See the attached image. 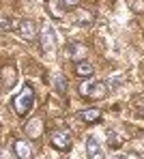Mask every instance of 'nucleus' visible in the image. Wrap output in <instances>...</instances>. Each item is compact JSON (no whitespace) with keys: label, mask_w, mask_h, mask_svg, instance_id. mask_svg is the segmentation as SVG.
I'll list each match as a JSON object with an SVG mask.
<instances>
[{"label":"nucleus","mask_w":144,"mask_h":159,"mask_svg":"<svg viewBox=\"0 0 144 159\" xmlns=\"http://www.w3.org/2000/svg\"><path fill=\"white\" fill-rule=\"evenodd\" d=\"M86 56V45H82V43H78V41H69L67 43V58L69 60H82Z\"/></svg>","instance_id":"obj_5"},{"label":"nucleus","mask_w":144,"mask_h":159,"mask_svg":"<svg viewBox=\"0 0 144 159\" xmlns=\"http://www.w3.org/2000/svg\"><path fill=\"white\" fill-rule=\"evenodd\" d=\"M41 43H43V52L45 54H54V48H56V30H54V26H52L50 22L43 26Z\"/></svg>","instance_id":"obj_3"},{"label":"nucleus","mask_w":144,"mask_h":159,"mask_svg":"<svg viewBox=\"0 0 144 159\" xmlns=\"http://www.w3.org/2000/svg\"><path fill=\"white\" fill-rule=\"evenodd\" d=\"M84 151H86V157L88 159H101L103 148H101V142H99L97 135H88V138H86V142H84Z\"/></svg>","instance_id":"obj_4"},{"label":"nucleus","mask_w":144,"mask_h":159,"mask_svg":"<svg viewBox=\"0 0 144 159\" xmlns=\"http://www.w3.org/2000/svg\"><path fill=\"white\" fill-rule=\"evenodd\" d=\"M140 114H144V106H142V107H140Z\"/></svg>","instance_id":"obj_18"},{"label":"nucleus","mask_w":144,"mask_h":159,"mask_svg":"<svg viewBox=\"0 0 144 159\" xmlns=\"http://www.w3.org/2000/svg\"><path fill=\"white\" fill-rule=\"evenodd\" d=\"M20 34L24 41H34L37 39V24L32 20H22L20 22Z\"/></svg>","instance_id":"obj_6"},{"label":"nucleus","mask_w":144,"mask_h":159,"mask_svg":"<svg viewBox=\"0 0 144 159\" xmlns=\"http://www.w3.org/2000/svg\"><path fill=\"white\" fill-rule=\"evenodd\" d=\"M9 28H11L9 17H0V30H9Z\"/></svg>","instance_id":"obj_13"},{"label":"nucleus","mask_w":144,"mask_h":159,"mask_svg":"<svg viewBox=\"0 0 144 159\" xmlns=\"http://www.w3.org/2000/svg\"><path fill=\"white\" fill-rule=\"evenodd\" d=\"M131 9H133V11H144V2L142 0H136V2L131 4Z\"/></svg>","instance_id":"obj_15"},{"label":"nucleus","mask_w":144,"mask_h":159,"mask_svg":"<svg viewBox=\"0 0 144 159\" xmlns=\"http://www.w3.org/2000/svg\"><path fill=\"white\" fill-rule=\"evenodd\" d=\"M32 103H34L32 88H30V86H24L22 93L13 99V110L17 112V116H24V114H28V110L32 107Z\"/></svg>","instance_id":"obj_1"},{"label":"nucleus","mask_w":144,"mask_h":159,"mask_svg":"<svg viewBox=\"0 0 144 159\" xmlns=\"http://www.w3.org/2000/svg\"><path fill=\"white\" fill-rule=\"evenodd\" d=\"M80 95L90 99H103L108 95V82H82L80 84Z\"/></svg>","instance_id":"obj_2"},{"label":"nucleus","mask_w":144,"mask_h":159,"mask_svg":"<svg viewBox=\"0 0 144 159\" xmlns=\"http://www.w3.org/2000/svg\"><path fill=\"white\" fill-rule=\"evenodd\" d=\"M52 146L60 148V151H67L71 146V135L67 131H54L52 133Z\"/></svg>","instance_id":"obj_7"},{"label":"nucleus","mask_w":144,"mask_h":159,"mask_svg":"<svg viewBox=\"0 0 144 159\" xmlns=\"http://www.w3.org/2000/svg\"><path fill=\"white\" fill-rule=\"evenodd\" d=\"M123 159H142V157H140V155H133V153H129V155H125Z\"/></svg>","instance_id":"obj_17"},{"label":"nucleus","mask_w":144,"mask_h":159,"mask_svg":"<svg viewBox=\"0 0 144 159\" xmlns=\"http://www.w3.org/2000/svg\"><path fill=\"white\" fill-rule=\"evenodd\" d=\"M92 73H95V69H92V65H90V62L80 60V62L75 65V75H80V78H90Z\"/></svg>","instance_id":"obj_10"},{"label":"nucleus","mask_w":144,"mask_h":159,"mask_svg":"<svg viewBox=\"0 0 144 159\" xmlns=\"http://www.w3.org/2000/svg\"><path fill=\"white\" fill-rule=\"evenodd\" d=\"M13 148H15L17 159H32V148H30V144L26 142V140H17Z\"/></svg>","instance_id":"obj_9"},{"label":"nucleus","mask_w":144,"mask_h":159,"mask_svg":"<svg viewBox=\"0 0 144 159\" xmlns=\"http://www.w3.org/2000/svg\"><path fill=\"white\" fill-rule=\"evenodd\" d=\"M62 4H65L67 9H73V7H78V4H80V0H62Z\"/></svg>","instance_id":"obj_14"},{"label":"nucleus","mask_w":144,"mask_h":159,"mask_svg":"<svg viewBox=\"0 0 144 159\" xmlns=\"http://www.w3.org/2000/svg\"><path fill=\"white\" fill-rule=\"evenodd\" d=\"M56 84H58L56 86L58 93H65V82H62V78H56Z\"/></svg>","instance_id":"obj_16"},{"label":"nucleus","mask_w":144,"mask_h":159,"mask_svg":"<svg viewBox=\"0 0 144 159\" xmlns=\"http://www.w3.org/2000/svg\"><path fill=\"white\" fill-rule=\"evenodd\" d=\"M75 24L78 26H90L92 24V13L90 11H78L75 13Z\"/></svg>","instance_id":"obj_11"},{"label":"nucleus","mask_w":144,"mask_h":159,"mask_svg":"<svg viewBox=\"0 0 144 159\" xmlns=\"http://www.w3.org/2000/svg\"><path fill=\"white\" fill-rule=\"evenodd\" d=\"M75 118H78V120H82V123H97V120L101 118V110H97V107H88V110L78 112V114H75Z\"/></svg>","instance_id":"obj_8"},{"label":"nucleus","mask_w":144,"mask_h":159,"mask_svg":"<svg viewBox=\"0 0 144 159\" xmlns=\"http://www.w3.org/2000/svg\"><path fill=\"white\" fill-rule=\"evenodd\" d=\"M41 129H43V125H41V120H39V118H32L28 125H26V133H28L30 138L39 135V133H41Z\"/></svg>","instance_id":"obj_12"}]
</instances>
